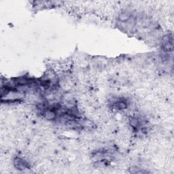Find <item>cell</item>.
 <instances>
[{
  "label": "cell",
  "mask_w": 174,
  "mask_h": 174,
  "mask_svg": "<svg viewBox=\"0 0 174 174\" xmlns=\"http://www.w3.org/2000/svg\"><path fill=\"white\" fill-rule=\"evenodd\" d=\"M131 14L128 12H124L120 14V15L118 16L119 20H121V22H125L128 21V20L131 19Z\"/></svg>",
  "instance_id": "7a4b0ae2"
},
{
  "label": "cell",
  "mask_w": 174,
  "mask_h": 174,
  "mask_svg": "<svg viewBox=\"0 0 174 174\" xmlns=\"http://www.w3.org/2000/svg\"><path fill=\"white\" fill-rule=\"evenodd\" d=\"M14 165H15V168L18 169L23 170L29 168V164L27 161L22 158L16 157L14 160Z\"/></svg>",
  "instance_id": "6da1fadb"
}]
</instances>
